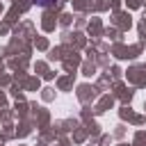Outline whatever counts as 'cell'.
<instances>
[{"instance_id":"1","label":"cell","mask_w":146,"mask_h":146,"mask_svg":"<svg viewBox=\"0 0 146 146\" xmlns=\"http://www.w3.org/2000/svg\"><path fill=\"white\" fill-rule=\"evenodd\" d=\"M34 2H41V5H46V2H48V0H34Z\"/></svg>"}]
</instances>
